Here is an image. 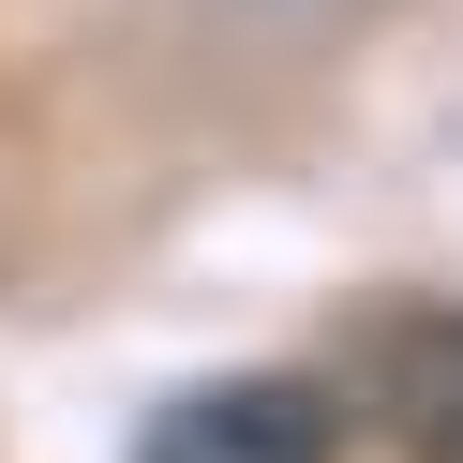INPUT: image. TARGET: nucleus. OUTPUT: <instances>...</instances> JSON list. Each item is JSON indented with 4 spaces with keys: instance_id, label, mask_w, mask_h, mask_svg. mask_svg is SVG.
<instances>
[{
    "instance_id": "obj_1",
    "label": "nucleus",
    "mask_w": 463,
    "mask_h": 463,
    "mask_svg": "<svg viewBox=\"0 0 463 463\" xmlns=\"http://www.w3.org/2000/svg\"><path fill=\"white\" fill-rule=\"evenodd\" d=\"M135 463H344V389L329 373H210L135 433Z\"/></svg>"
},
{
    "instance_id": "obj_2",
    "label": "nucleus",
    "mask_w": 463,
    "mask_h": 463,
    "mask_svg": "<svg viewBox=\"0 0 463 463\" xmlns=\"http://www.w3.org/2000/svg\"><path fill=\"white\" fill-rule=\"evenodd\" d=\"M359 403L403 463H463V299H403L359 329Z\"/></svg>"
}]
</instances>
